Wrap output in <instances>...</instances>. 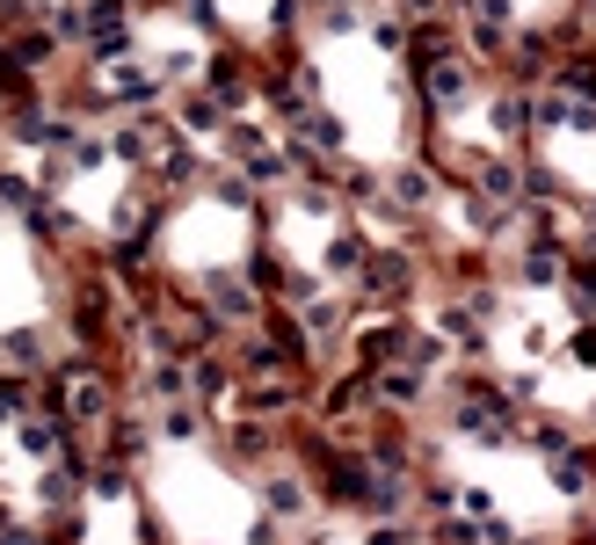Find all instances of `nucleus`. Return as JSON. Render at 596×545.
Returning <instances> with one entry per match:
<instances>
[{
	"instance_id": "f257e3e1",
	"label": "nucleus",
	"mask_w": 596,
	"mask_h": 545,
	"mask_svg": "<svg viewBox=\"0 0 596 545\" xmlns=\"http://www.w3.org/2000/svg\"><path fill=\"white\" fill-rule=\"evenodd\" d=\"M452 429L458 436H480V444H509L517 436V407H509V393H487V385H458V407H452Z\"/></svg>"
},
{
	"instance_id": "f03ea898",
	"label": "nucleus",
	"mask_w": 596,
	"mask_h": 545,
	"mask_svg": "<svg viewBox=\"0 0 596 545\" xmlns=\"http://www.w3.org/2000/svg\"><path fill=\"white\" fill-rule=\"evenodd\" d=\"M313 473H320V495H328L334 509H371V480H379L371 458H357V451H328Z\"/></svg>"
},
{
	"instance_id": "7ed1b4c3",
	"label": "nucleus",
	"mask_w": 596,
	"mask_h": 545,
	"mask_svg": "<svg viewBox=\"0 0 596 545\" xmlns=\"http://www.w3.org/2000/svg\"><path fill=\"white\" fill-rule=\"evenodd\" d=\"M415 80H422V102H430V110H458V102L473 96V66H466V59H452V51H436Z\"/></svg>"
},
{
	"instance_id": "20e7f679",
	"label": "nucleus",
	"mask_w": 596,
	"mask_h": 545,
	"mask_svg": "<svg viewBox=\"0 0 596 545\" xmlns=\"http://www.w3.org/2000/svg\"><path fill=\"white\" fill-rule=\"evenodd\" d=\"M15 436H23L29 458H59V451L73 444V422L59 407H23V415H15Z\"/></svg>"
},
{
	"instance_id": "39448f33",
	"label": "nucleus",
	"mask_w": 596,
	"mask_h": 545,
	"mask_svg": "<svg viewBox=\"0 0 596 545\" xmlns=\"http://www.w3.org/2000/svg\"><path fill=\"white\" fill-rule=\"evenodd\" d=\"M357 284L371 291L379 306H401L407 291H415V262H407V255H379V248H371V262H364V277H357Z\"/></svg>"
},
{
	"instance_id": "423d86ee",
	"label": "nucleus",
	"mask_w": 596,
	"mask_h": 545,
	"mask_svg": "<svg viewBox=\"0 0 596 545\" xmlns=\"http://www.w3.org/2000/svg\"><path fill=\"white\" fill-rule=\"evenodd\" d=\"M96 73H102V96L131 102V110H153V96H161V73L131 66V59H110V66H96Z\"/></svg>"
},
{
	"instance_id": "0eeeda50",
	"label": "nucleus",
	"mask_w": 596,
	"mask_h": 545,
	"mask_svg": "<svg viewBox=\"0 0 596 545\" xmlns=\"http://www.w3.org/2000/svg\"><path fill=\"white\" fill-rule=\"evenodd\" d=\"M80 487H88V466H80V458H51L45 473H37V502H45L51 517H59V509H73V502H80Z\"/></svg>"
},
{
	"instance_id": "6e6552de",
	"label": "nucleus",
	"mask_w": 596,
	"mask_h": 545,
	"mask_svg": "<svg viewBox=\"0 0 596 545\" xmlns=\"http://www.w3.org/2000/svg\"><path fill=\"white\" fill-rule=\"evenodd\" d=\"M407 350H415V328H407V320H385V328H364V342H357L364 371H379V364H407Z\"/></svg>"
},
{
	"instance_id": "1a4fd4ad",
	"label": "nucleus",
	"mask_w": 596,
	"mask_h": 545,
	"mask_svg": "<svg viewBox=\"0 0 596 545\" xmlns=\"http://www.w3.org/2000/svg\"><path fill=\"white\" fill-rule=\"evenodd\" d=\"M284 131L299 145H313V153H342V124H334V110H320V102H313V110H299Z\"/></svg>"
},
{
	"instance_id": "9d476101",
	"label": "nucleus",
	"mask_w": 596,
	"mask_h": 545,
	"mask_svg": "<svg viewBox=\"0 0 596 545\" xmlns=\"http://www.w3.org/2000/svg\"><path fill=\"white\" fill-rule=\"evenodd\" d=\"M371 393H379L385 407H401V415H407V407L422 401V371H415V364H379V379H371Z\"/></svg>"
},
{
	"instance_id": "9b49d317",
	"label": "nucleus",
	"mask_w": 596,
	"mask_h": 545,
	"mask_svg": "<svg viewBox=\"0 0 596 545\" xmlns=\"http://www.w3.org/2000/svg\"><path fill=\"white\" fill-rule=\"evenodd\" d=\"M212 320H255V291H248V277H212Z\"/></svg>"
},
{
	"instance_id": "f8f14e48",
	"label": "nucleus",
	"mask_w": 596,
	"mask_h": 545,
	"mask_svg": "<svg viewBox=\"0 0 596 545\" xmlns=\"http://www.w3.org/2000/svg\"><path fill=\"white\" fill-rule=\"evenodd\" d=\"M299 509H306V480L299 473H263V517H299Z\"/></svg>"
},
{
	"instance_id": "ddd939ff",
	"label": "nucleus",
	"mask_w": 596,
	"mask_h": 545,
	"mask_svg": "<svg viewBox=\"0 0 596 545\" xmlns=\"http://www.w3.org/2000/svg\"><path fill=\"white\" fill-rule=\"evenodd\" d=\"M0 51H8V59H23V66L37 73V66L59 59V37H51V29H15V37H0Z\"/></svg>"
},
{
	"instance_id": "4468645a",
	"label": "nucleus",
	"mask_w": 596,
	"mask_h": 545,
	"mask_svg": "<svg viewBox=\"0 0 596 545\" xmlns=\"http://www.w3.org/2000/svg\"><path fill=\"white\" fill-rule=\"evenodd\" d=\"M364 262H371V240H364L357 226H342V233L328 240V269L334 277H364Z\"/></svg>"
},
{
	"instance_id": "2eb2a0df",
	"label": "nucleus",
	"mask_w": 596,
	"mask_h": 545,
	"mask_svg": "<svg viewBox=\"0 0 596 545\" xmlns=\"http://www.w3.org/2000/svg\"><path fill=\"white\" fill-rule=\"evenodd\" d=\"M248 88H255V66H248L240 51H226V59H212V96H218V102H240Z\"/></svg>"
},
{
	"instance_id": "dca6fc26",
	"label": "nucleus",
	"mask_w": 596,
	"mask_h": 545,
	"mask_svg": "<svg viewBox=\"0 0 596 545\" xmlns=\"http://www.w3.org/2000/svg\"><path fill=\"white\" fill-rule=\"evenodd\" d=\"M0 364H8V371H45V334L37 328L0 334Z\"/></svg>"
},
{
	"instance_id": "f3484780",
	"label": "nucleus",
	"mask_w": 596,
	"mask_h": 545,
	"mask_svg": "<svg viewBox=\"0 0 596 545\" xmlns=\"http://www.w3.org/2000/svg\"><path fill=\"white\" fill-rule=\"evenodd\" d=\"M553 487H560V495H589L596 487L589 451H553Z\"/></svg>"
},
{
	"instance_id": "a211bd4d",
	"label": "nucleus",
	"mask_w": 596,
	"mask_h": 545,
	"mask_svg": "<svg viewBox=\"0 0 596 545\" xmlns=\"http://www.w3.org/2000/svg\"><path fill=\"white\" fill-rule=\"evenodd\" d=\"M560 284H568L560 299H568V306L582 313V320H589V313H596V262H582V255H574L568 269H560Z\"/></svg>"
},
{
	"instance_id": "6ab92c4d",
	"label": "nucleus",
	"mask_w": 596,
	"mask_h": 545,
	"mask_svg": "<svg viewBox=\"0 0 596 545\" xmlns=\"http://www.w3.org/2000/svg\"><path fill=\"white\" fill-rule=\"evenodd\" d=\"M364 401H371V379H334L328 385V422H350V415H364Z\"/></svg>"
},
{
	"instance_id": "aec40b11",
	"label": "nucleus",
	"mask_w": 596,
	"mask_h": 545,
	"mask_svg": "<svg viewBox=\"0 0 596 545\" xmlns=\"http://www.w3.org/2000/svg\"><path fill=\"white\" fill-rule=\"evenodd\" d=\"M436 328H444V342H458L466 356H487V334H480V320L466 306H444V320H436Z\"/></svg>"
},
{
	"instance_id": "412c9836",
	"label": "nucleus",
	"mask_w": 596,
	"mask_h": 545,
	"mask_svg": "<svg viewBox=\"0 0 596 545\" xmlns=\"http://www.w3.org/2000/svg\"><path fill=\"white\" fill-rule=\"evenodd\" d=\"M466 182H473L480 197H495V204H517V167H502V161H480Z\"/></svg>"
},
{
	"instance_id": "4be33fe9",
	"label": "nucleus",
	"mask_w": 596,
	"mask_h": 545,
	"mask_svg": "<svg viewBox=\"0 0 596 545\" xmlns=\"http://www.w3.org/2000/svg\"><path fill=\"white\" fill-rule=\"evenodd\" d=\"M153 233H161V226H153V218H145L139 233L110 240V269H139V262H153Z\"/></svg>"
},
{
	"instance_id": "5701e85b",
	"label": "nucleus",
	"mask_w": 596,
	"mask_h": 545,
	"mask_svg": "<svg viewBox=\"0 0 596 545\" xmlns=\"http://www.w3.org/2000/svg\"><path fill=\"white\" fill-rule=\"evenodd\" d=\"M29 233H37V240H73V233H80V218L37 197V204H29Z\"/></svg>"
},
{
	"instance_id": "b1692460",
	"label": "nucleus",
	"mask_w": 596,
	"mask_h": 545,
	"mask_svg": "<svg viewBox=\"0 0 596 545\" xmlns=\"http://www.w3.org/2000/svg\"><path fill=\"white\" fill-rule=\"evenodd\" d=\"M546 66H553V45H546V37H517V45H509V73H517V80H538Z\"/></svg>"
},
{
	"instance_id": "393cba45",
	"label": "nucleus",
	"mask_w": 596,
	"mask_h": 545,
	"mask_svg": "<svg viewBox=\"0 0 596 545\" xmlns=\"http://www.w3.org/2000/svg\"><path fill=\"white\" fill-rule=\"evenodd\" d=\"M430 197H436L430 167H401V175H393V204H407V212H422Z\"/></svg>"
},
{
	"instance_id": "a878e982",
	"label": "nucleus",
	"mask_w": 596,
	"mask_h": 545,
	"mask_svg": "<svg viewBox=\"0 0 596 545\" xmlns=\"http://www.w3.org/2000/svg\"><path fill=\"white\" fill-rule=\"evenodd\" d=\"M531 117H538V102H531V96H502V102H495V131H502V139L531 131Z\"/></svg>"
},
{
	"instance_id": "bb28decb",
	"label": "nucleus",
	"mask_w": 596,
	"mask_h": 545,
	"mask_svg": "<svg viewBox=\"0 0 596 545\" xmlns=\"http://www.w3.org/2000/svg\"><path fill=\"white\" fill-rule=\"evenodd\" d=\"M248 415H263V422H277V415H291V379H269L248 393Z\"/></svg>"
},
{
	"instance_id": "cd10ccee",
	"label": "nucleus",
	"mask_w": 596,
	"mask_h": 545,
	"mask_svg": "<svg viewBox=\"0 0 596 545\" xmlns=\"http://www.w3.org/2000/svg\"><path fill=\"white\" fill-rule=\"evenodd\" d=\"M196 429H204V415H196V401H167V407H161V436H175V444H190Z\"/></svg>"
},
{
	"instance_id": "c85d7f7f",
	"label": "nucleus",
	"mask_w": 596,
	"mask_h": 545,
	"mask_svg": "<svg viewBox=\"0 0 596 545\" xmlns=\"http://www.w3.org/2000/svg\"><path fill=\"white\" fill-rule=\"evenodd\" d=\"M218 124H226L218 96H182V131H218Z\"/></svg>"
},
{
	"instance_id": "c756f323",
	"label": "nucleus",
	"mask_w": 596,
	"mask_h": 545,
	"mask_svg": "<svg viewBox=\"0 0 596 545\" xmlns=\"http://www.w3.org/2000/svg\"><path fill=\"white\" fill-rule=\"evenodd\" d=\"M517 269H524V284H560V269H568V262L553 255V240H538V248H531Z\"/></svg>"
},
{
	"instance_id": "7c9ffc66",
	"label": "nucleus",
	"mask_w": 596,
	"mask_h": 545,
	"mask_svg": "<svg viewBox=\"0 0 596 545\" xmlns=\"http://www.w3.org/2000/svg\"><path fill=\"white\" fill-rule=\"evenodd\" d=\"M560 96H582V102H596V59H589V51L560 66Z\"/></svg>"
},
{
	"instance_id": "2f4dec72",
	"label": "nucleus",
	"mask_w": 596,
	"mask_h": 545,
	"mask_svg": "<svg viewBox=\"0 0 596 545\" xmlns=\"http://www.w3.org/2000/svg\"><path fill=\"white\" fill-rule=\"evenodd\" d=\"M88 480H96V495H110V502L131 495V458H102V466H96Z\"/></svg>"
},
{
	"instance_id": "473e14b6",
	"label": "nucleus",
	"mask_w": 596,
	"mask_h": 545,
	"mask_svg": "<svg viewBox=\"0 0 596 545\" xmlns=\"http://www.w3.org/2000/svg\"><path fill=\"white\" fill-rule=\"evenodd\" d=\"M226 153H233V161L248 167V161H255V153H269V139H263V131H255V124H226Z\"/></svg>"
},
{
	"instance_id": "72a5a7b5",
	"label": "nucleus",
	"mask_w": 596,
	"mask_h": 545,
	"mask_svg": "<svg viewBox=\"0 0 596 545\" xmlns=\"http://www.w3.org/2000/svg\"><path fill=\"white\" fill-rule=\"evenodd\" d=\"M153 401H190V371L182 364H153Z\"/></svg>"
},
{
	"instance_id": "f704fd0d",
	"label": "nucleus",
	"mask_w": 596,
	"mask_h": 545,
	"mask_svg": "<svg viewBox=\"0 0 596 545\" xmlns=\"http://www.w3.org/2000/svg\"><path fill=\"white\" fill-rule=\"evenodd\" d=\"M110 444H117L124 458H139V451H145V422H139V415H110Z\"/></svg>"
},
{
	"instance_id": "c9c22d12",
	"label": "nucleus",
	"mask_w": 596,
	"mask_h": 545,
	"mask_svg": "<svg viewBox=\"0 0 596 545\" xmlns=\"http://www.w3.org/2000/svg\"><path fill=\"white\" fill-rule=\"evenodd\" d=\"M0 204H8V212H29V204H37V182H23L15 167H0Z\"/></svg>"
},
{
	"instance_id": "e433bc0d",
	"label": "nucleus",
	"mask_w": 596,
	"mask_h": 545,
	"mask_svg": "<svg viewBox=\"0 0 596 545\" xmlns=\"http://www.w3.org/2000/svg\"><path fill=\"white\" fill-rule=\"evenodd\" d=\"M0 96L29 102V66H23V59H8V51H0Z\"/></svg>"
},
{
	"instance_id": "4c0bfd02",
	"label": "nucleus",
	"mask_w": 596,
	"mask_h": 545,
	"mask_svg": "<svg viewBox=\"0 0 596 545\" xmlns=\"http://www.w3.org/2000/svg\"><path fill=\"white\" fill-rule=\"evenodd\" d=\"M212 197L218 204H233V212H248V204H255V182H248V175H218Z\"/></svg>"
},
{
	"instance_id": "58836bf2",
	"label": "nucleus",
	"mask_w": 596,
	"mask_h": 545,
	"mask_svg": "<svg viewBox=\"0 0 596 545\" xmlns=\"http://www.w3.org/2000/svg\"><path fill=\"white\" fill-rule=\"evenodd\" d=\"M568 364H574V371H596V328H589V320L568 334Z\"/></svg>"
},
{
	"instance_id": "ea45409f",
	"label": "nucleus",
	"mask_w": 596,
	"mask_h": 545,
	"mask_svg": "<svg viewBox=\"0 0 596 545\" xmlns=\"http://www.w3.org/2000/svg\"><path fill=\"white\" fill-rule=\"evenodd\" d=\"M306 328H342V306H334V299H306Z\"/></svg>"
},
{
	"instance_id": "a19ab883",
	"label": "nucleus",
	"mask_w": 596,
	"mask_h": 545,
	"mask_svg": "<svg viewBox=\"0 0 596 545\" xmlns=\"http://www.w3.org/2000/svg\"><path fill=\"white\" fill-rule=\"evenodd\" d=\"M364 545H415V531H407L401 517H385V523H371V538Z\"/></svg>"
},
{
	"instance_id": "79ce46f5",
	"label": "nucleus",
	"mask_w": 596,
	"mask_h": 545,
	"mask_svg": "<svg viewBox=\"0 0 596 545\" xmlns=\"http://www.w3.org/2000/svg\"><path fill=\"white\" fill-rule=\"evenodd\" d=\"M334 182H342V197H379V182H371V167H342Z\"/></svg>"
},
{
	"instance_id": "37998d69",
	"label": "nucleus",
	"mask_w": 596,
	"mask_h": 545,
	"mask_svg": "<svg viewBox=\"0 0 596 545\" xmlns=\"http://www.w3.org/2000/svg\"><path fill=\"white\" fill-rule=\"evenodd\" d=\"M466 37H473V51H502V45H509V37H502V23H473Z\"/></svg>"
},
{
	"instance_id": "c03bdc74",
	"label": "nucleus",
	"mask_w": 596,
	"mask_h": 545,
	"mask_svg": "<svg viewBox=\"0 0 596 545\" xmlns=\"http://www.w3.org/2000/svg\"><path fill=\"white\" fill-rule=\"evenodd\" d=\"M255 284H263V291H284V262L263 255V262H255Z\"/></svg>"
},
{
	"instance_id": "a18cd8bd",
	"label": "nucleus",
	"mask_w": 596,
	"mask_h": 545,
	"mask_svg": "<svg viewBox=\"0 0 596 545\" xmlns=\"http://www.w3.org/2000/svg\"><path fill=\"white\" fill-rule=\"evenodd\" d=\"M531 444H538V451H568V436H560V422H538V429H531Z\"/></svg>"
},
{
	"instance_id": "49530a36",
	"label": "nucleus",
	"mask_w": 596,
	"mask_h": 545,
	"mask_svg": "<svg viewBox=\"0 0 596 545\" xmlns=\"http://www.w3.org/2000/svg\"><path fill=\"white\" fill-rule=\"evenodd\" d=\"M182 15H190L196 29H212V23H218V8H212V0H182Z\"/></svg>"
},
{
	"instance_id": "de8ad7c7",
	"label": "nucleus",
	"mask_w": 596,
	"mask_h": 545,
	"mask_svg": "<svg viewBox=\"0 0 596 545\" xmlns=\"http://www.w3.org/2000/svg\"><path fill=\"white\" fill-rule=\"evenodd\" d=\"M299 15H306V0H277V15H269V23H277V29H291Z\"/></svg>"
},
{
	"instance_id": "09e8293b",
	"label": "nucleus",
	"mask_w": 596,
	"mask_h": 545,
	"mask_svg": "<svg viewBox=\"0 0 596 545\" xmlns=\"http://www.w3.org/2000/svg\"><path fill=\"white\" fill-rule=\"evenodd\" d=\"M248 545H277V517H263L255 531H248Z\"/></svg>"
},
{
	"instance_id": "8fccbe9b",
	"label": "nucleus",
	"mask_w": 596,
	"mask_h": 545,
	"mask_svg": "<svg viewBox=\"0 0 596 545\" xmlns=\"http://www.w3.org/2000/svg\"><path fill=\"white\" fill-rule=\"evenodd\" d=\"M444 0H401V15H436Z\"/></svg>"
},
{
	"instance_id": "3c124183",
	"label": "nucleus",
	"mask_w": 596,
	"mask_h": 545,
	"mask_svg": "<svg viewBox=\"0 0 596 545\" xmlns=\"http://www.w3.org/2000/svg\"><path fill=\"white\" fill-rule=\"evenodd\" d=\"M131 8H145V0H131Z\"/></svg>"
},
{
	"instance_id": "603ef678",
	"label": "nucleus",
	"mask_w": 596,
	"mask_h": 545,
	"mask_svg": "<svg viewBox=\"0 0 596 545\" xmlns=\"http://www.w3.org/2000/svg\"><path fill=\"white\" fill-rule=\"evenodd\" d=\"M589 8H596V0H589Z\"/></svg>"
}]
</instances>
